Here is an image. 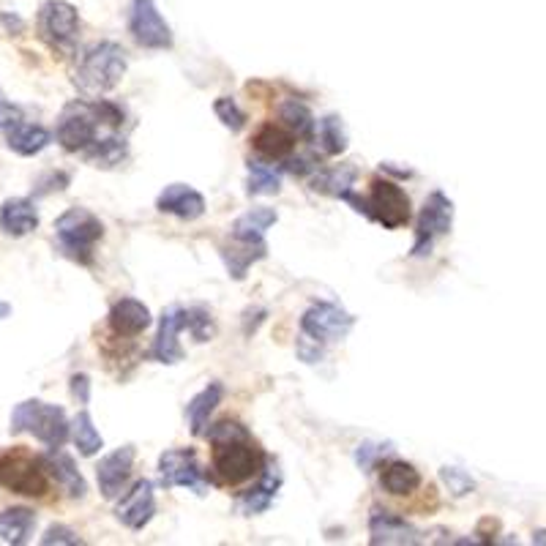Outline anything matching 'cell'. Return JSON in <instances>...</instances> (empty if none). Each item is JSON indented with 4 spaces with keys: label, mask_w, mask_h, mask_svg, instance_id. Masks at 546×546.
Instances as JSON below:
<instances>
[{
    "label": "cell",
    "mask_w": 546,
    "mask_h": 546,
    "mask_svg": "<svg viewBox=\"0 0 546 546\" xmlns=\"http://www.w3.org/2000/svg\"><path fill=\"white\" fill-rule=\"evenodd\" d=\"M151 309L137 298H121L110 309V328L118 336H140L151 328Z\"/></svg>",
    "instance_id": "19"
},
{
    "label": "cell",
    "mask_w": 546,
    "mask_h": 546,
    "mask_svg": "<svg viewBox=\"0 0 546 546\" xmlns=\"http://www.w3.org/2000/svg\"><path fill=\"white\" fill-rule=\"evenodd\" d=\"M355 328V317L331 301H317L301 317V334L312 336L320 344L342 342Z\"/></svg>",
    "instance_id": "10"
},
{
    "label": "cell",
    "mask_w": 546,
    "mask_h": 546,
    "mask_svg": "<svg viewBox=\"0 0 546 546\" xmlns=\"http://www.w3.org/2000/svg\"><path fill=\"white\" fill-rule=\"evenodd\" d=\"M71 437H74V445H77V451L82 456H96L104 448V440L99 435V429L93 426V418L88 410H82L74 418V424H71Z\"/></svg>",
    "instance_id": "34"
},
{
    "label": "cell",
    "mask_w": 546,
    "mask_h": 546,
    "mask_svg": "<svg viewBox=\"0 0 546 546\" xmlns=\"http://www.w3.org/2000/svg\"><path fill=\"white\" fill-rule=\"evenodd\" d=\"M39 227V208L33 200L14 197L0 205V230L11 238H25Z\"/></svg>",
    "instance_id": "20"
},
{
    "label": "cell",
    "mask_w": 546,
    "mask_h": 546,
    "mask_svg": "<svg viewBox=\"0 0 546 546\" xmlns=\"http://www.w3.org/2000/svg\"><path fill=\"white\" fill-rule=\"evenodd\" d=\"M380 167H383L385 172H391V175H396V178H410V175H413V170H399V167H394V164L391 162H385V164H380Z\"/></svg>",
    "instance_id": "45"
},
{
    "label": "cell",
    "mask_w": 546,
    "mask_h": 546,
    "mask_svg": "<svg viewBox=\"0 0 546 546\" xmlns=\"http://www.w3.org/2000/svg\"><path fill=\"white\" fill-rule=\"evenodd\" d=\"M52 142V134L39 126V123H25L17 121L6 134V145L11 151L20 153V156H36Z\"/></svg>",
    "instance_id": "28"
},
{
    "label": "cell",
    "mask_w": 546,
    "mask_h": 546,
    "mask_svg": "<svg viewBox=\"0 0 546 546\" xmlns=\"http://www.w3.org/2000/svg\"><path fill=\"white\" fill-rule=\"evenodd\" d=\"M284 170L293 172V175H314V172L320 170V162H317L314 153H301V156H290L287 164H284Z\"/></svg>",
    "instance_id": "41"
},
{
    "label": "cell",
    "mask_w": 546,
    "mask_h": 546,
    "mask_svg": "<svg viewBox=\"0 0 546 546\" xmlns=\"http://www.w3.org/2000/svg\"><path fill=\"white\" fill-rule=\"evenodd\" d=\"M533 541H538V544H546V533H544V530H541V533H536V538H533Z\"/></svg>",
    "instance_id": "47"
},
{
    "label": "cell",
    "mask_w": 546,
    "mask_h": 546,
    "mask_svg": "<svg viewBox=\"0 0 546 546\" xmlns=\"http://www.w3.org/2000/svg\"><path fill=\"white\" fill-rule=\"evenodd\" d=\"M380 486H383L388 495L407 497L413 495L415 489L421 486V473H418L410 462L391 459V462H385L383 470H380Z\"/></svg>",
    "instance_id": "27"
},
{
    "label": "cell",
    "mask_w": 546,
    "mask_h": 546,
    "mask_svg": "<svg viewBox=\"0 0 546 546\" xmlns=\"http://www.w3.org/2000/svg\"><path fill=\"white\" fill-rule=\"evenodd\" d=\"M71 394L80 399V405H88V402H91V377L88 375L71 377Z\"/></svg>",
    "instance_id": "42"
},
{
    "label": "cell",
    "mask_w": 546,
    "mask_h": 546,
    "mask_svg": "<svg viewBox=\"0 0 546 546\" xmlns=\"http://www.w3.org/2000/svg\"><path fill=\"white\" fill-rule=\"evenodd\" d=\"M129 33L145 50H170L172 28L162 17L156 0H132L129 9Z\"/></svg>",
    "instance_id": "11"
},
{
    "label": "cell",
    "mask_w": 546,
    "mask_h": 546,
    "mask_svg": "<svg viewBox=\"0 0 546 546\" xmlns=\"http://www.w3.org/2000/svg\"><path fill=\"white\" fill-rule=\"evenodd\" d=\"M279 118H282V126H287L290 132L295 134V140H314V134H317V121H314L312 110L306 107V104L295 102H284L279 107Z\"/></svg>",
    "instance_id": "31"
},
{
    "label": "cell",
    "mask_w": 546,
    "mask_h": 546,
    "mask_svg": "<svg viewBox=\"0 0 546 546\" xmlns=\"http://www.w3.org/2000/svg\"><path fill=\"white\" fill-rule=\"evenodd\" d=\"M159 478H162L164 489H189L194 495H208V478H205L203 467L197 462V454L192 448H170L159 456Z\"/></svg>",
    "instance_id": "9"
},
{
    "label": "cell",
    "mask_w": 546,
    "mask_h": 546,
    "mask_svg": "<svg viewBox=\"0 0 546 546\" xmlns=\"http://www.w3.org/2000/svg\"><path fill=\"white\" fill-rule=\"evenodd\" d=\"M156 208L162 213H170L175 219H183V222H194L205 213V197L189 183H170L156 197Z\"/></svg>",
    "instance_id": "18"
},
{
    "label": "cell",
    "mask_w": 546,
    "mask_h": 546,
    "mask_svg": "<svg viewBox=\"0 0 546 546\" xmlns=\"http://www.w3.org/2000/svg\"><path fill=\"white\" fill-rule=\"evenodd\" d=\"M104 123L99 118L96 102H71L63 107L58 126H55V140L61 142L63 151L85 153L93 142L99 140V129Z\"/></svg>",
    "instance_id": "5"
},
{
    "label": "cell",
    "mask_w": 546,
    "mask_h": 546,
    "mask_svg": "<svg viewBox=\"0 0 546 546\" xmlns=\"http://www.w3.org/2000/svg\"><path fill=\"white\" fill-rule=\"evenodd\" d=\"M36 28L52 50L74 52L80 41V14L66 0H47V3H41Z\"/></svg>",
    "instance_id": "7"
},
{
    "label": "cell",
    "mask_w": 546,
    "mask_h": 546,
    "mask_svg": "<svg viewBox=\"0 0 546 546\" xmlns=\"http://www.w3.org/2000/svg\"><path fill=\"white\" fill-rule=\"evenodd\" d=\"M372 222L383 224L385 230H399L410 222V197L391 178H375L369 192Z\"/></svg>",
    "instance_id": "12"
},
{
    "label": "cell",
    "mask_w": 546,
    "mask_h": 546,
    "mask_svg": "<svg viewBox=\"0 0 546 546\" xmlns=\"http://www.w3.org/2000/svg\"><path fill=\"white\" fill-rule=\"evenodd\" d=\"M451 227H454V203L443 192H432L426 197L421 216L415 222L413 257H426L432 252L437 238L451 233Z\"/></svg>",
    "instance_id": "8"
},
{
    "label": "cell",
    "mask_w": 546,
    "mask_h": 546,
    "mask_svg": "<svg viewBox=\"0 0 546 546\" xmlns=\"http://www.w3.org/2000/svg\"><path fill=\"white\" fill-rule=\"evenodd\" d=\"M0 484L25 497H44L50 492V473L41 459L25 454V451H11L0 456Z\"/></svg>",
    "instance_id": "6"
},
{
    "label": "cell",
    "mask_w": 546,
    "mask_h": 546,
    "mask_svg": "<svg viewBox=\"0 0 546 546\" xmlns=\"http://www.w3.org/2000/svg\"><path fill=\"white\" fill-rule=\"evenodd\" d=\"M36 525V516L31 508H9V511H0V541L6 544L20 546L28 541Z\"/></svg>",
    "instance_id": "30"
},
{
    "label": "cell",
    "mask_w": 546,
    "mask_h": 546,
    "mask_svg": "<svg viewBox=\"0 0 546 546\" xmlns=\"http://www.w3.org/2000/svg\"><path fill=\"white\" fill-rule=\"evenodd\" d=\"M11 314V304H6V301H0V320H6Z\"/></svg>",
    "instance_id": "46"
},
{
    "label": "cell",
    "mask_w": 546,
    "mask_h": 546,
    "mask_svg": "<svg viewBox=\"0 0 546 546\" xmlns=\"http://www.w3.org/2000/svg\"><path fill=\"white\" fill-rule=\"evenodd\" d=\"M295 353H298V358H301L304 364H320V358H323L325 353V344H320L317 339H312V336L301 334L298 336V344H295Z\"/></svg>",
    "instance_id": "39"
},
{
    "label": "cell",
    "mask_w": 546,
    "mask_h": 546,
    "mask_svg": "<svg viewBox=\"0 0 546 546\" xmlns=\"http://www.w3.org/2000/svg\"><path fill=\"white\" fill-rule=\"evenodd\" d=\"M126 69H129V58L121 44L99 41L80 55V63L74 71V85L82 96H104L121 85Z\"/></svg>",
    "instance_id": "2"
},
{
    "label": "cell",
    "mask_w": 546,
    "mask_h": 546,
    "mask_svg": "<svg viewBox=\"0 0 546 546\" xmlns=\"http://www.w3.org/2000/svg\"><path fill=\"white\" fill-rule=\"evenodd\" d=\"M134 445H123L118 451H112L99 462L96 467V478H99V492H102L107 500L112 497H118L123 492V486L132 476V467H134Z\"/></svg>",
    "instance_id": "17"
},
{
    "label": "cell",
    "mask_w": 546,
    "mask_h": 546,
    "mask_svg": "<svg viewBox=\"0 0 546 546\" xmlns=\"http://www.w3.org/2000/svg\"><path fill=\"white\" fill-rule=\"evenodd\" d=\"M213 112H216V118L222 121V126H227L230 132H243L246 129V112L238 107L233 96H222V99H216L213 104Z\"/></svg>",
    "instance_id": "36"
},
{
    "label": "cell",
    "mask_w": 546,
    "mask_h": 546,
    "mask_svg": "<svg viewBox=\"0 0 546 546\" xmlns=\"http://www.w3.org/2000/svg\"><path fill=\"white\" fill-rule=\"evenodd\" d=\"M440 478H443V484L448 486V492L454 497H467L476 492V481L467 476L465 470H459V467H443Z\"/></svg>",
    "instance_id": "38"
},
{
    "label": "cell",
    "mask_w": 546,
    "mask_h": 546,
    "mask_svg": "<svg viewBox=\"0 0 546 546\" xmlns=\"http://www.w3.org/2000/svg\"><path fill=\"white\" fill-rule=\"evenodd\" d=\"M219 254H222L227 271L233 276L235 282H241L246 271L252 268L254 263H260L268 257V243H249V241H235L230 246H219Z\"/></svg>",
    "instance_id": "24"
},
{
    "label": "cell",
    "mask_w": 546,
    "mask_h": 546,
    "mask_svg": "<svg viewBox=\"0 0 546 546\" xmlns=\"http://www.w3.org/2000/svg\"><path fill=\"white\" fill-rule=\"evenodd\" d=\"M41 462L47 467V473L55 478V484L63 486V492L74 500H82V497L88 495V484H85V478L74 465V459L69 454H63L61 448H50V454L41 456Z\"/></svg>",
    "instance_id": "21"
},
{
    "label": "cell",
    "mask_w": 546,
    "mask_h": 546,
    "mask_svg": "<svg viewBox=\"0 0 546 546\" xmlns=\"http://www.w3.org/2000/svg\"><path fill=\"white\" fill-rule=\"evenodd\" d=\"M317 142L325 156H339L347 151V129L339 115H325L317 121Z\"/></svg>",
    "instance_id": "33"
},
{
    "label": "cell",
    "mask_w": 546,
    "mask_h": 546,
    "mask_svg": "<svg viewBox=\"0 0 546 546\" xmlns=\"http://www.w3.org/2000/svg\"><path fill=\"white\" fill-rule=\"evenodd\" d=\"M17 121H22V112L14 104L0 102V132H9Z\"/></svg>",
    "instance_id": "43"
},
{
    "label": "cell",
    "mask_w": 546,
    "mask_h": 546,
    "mask_svg": "<svg viewBox=\"0 0 546 546\" xmlns=\"http://www.w3.org/2000/svg\"><path fill=\"white\" fill-rule=\"evenodd\" d=\"M126 140L118 137V134H107V137H99V140L93 142L91 148L85 151V159L96 167H115V164H121L126 159Z\"/></svg>",
    "instance_id": "32"
},
{
    "label": "cell",
    "mask_w": 546,
    "mask_h": 546,
    "mask_svg": "<svg viewBox=\"0 0 546 546\" xmlns=\"http://www.w3.org/2000/svg\"><path fill=\"white\" fill-rule=\"evenodd\" d=\"M203 437L211 440V465L224 484H243L263 473L268 459H265L263 448L254 443L252 432L243 424L224 418V421L208 424Z\"/></svg>",
    "instance_id": "1"
},
{
    "label": "cell",
    "mask_w": 546,
    "mask_h": 546,
    "mask_svg": "<svg viewBox=\"0 0 546 546\" xmlns=\"http://www.w3.org/2000/svg\"><path fill=\"white\" fill-rule=\"evenodd\" d=\"M369 544L372 546H415L421 544L418 527L410 525L405 516L391 511H375L369 519Z\"/></svg>",
    "instance_id": "15"
},
{
    "label": "cell",
    "mask_w": 546,
    "mask_h": 546,
    "mask_svg": "<svg viewBox=\"0 0 546 546\" xmlns=\"http://www.w3.org/2000/svg\"><path fill=\"white\" fill-rule=\"evenodd\" d=\"M186 331L197 339V342H211L213 334H216V323L208 309L203 306H192L186 309Z\"/></svg>",
    "instance_id": "35"
},
{
    "label": "cell",
    "mask_w": 546,
    "mask_h": 546,
    "mask_svg": "<svg viewBox=\"0 0 546 546\" xmlns=\"http://www.w3.org/2000/svg\"><path fill=\"white\" fill-rule=\"evenodd\" d=\"M224 399V385L222 383H208L200 391V394L194 396L189 407H186V418H189V426H192V435L194 437H203L205 429H208V421H211V415L216 407L222 405Z\"/></svg>",
    "instance_id": "25"
},
{
    "label": "cell",
    "mask_w": 546,
    "mask_h": 546,
    "mask_svg": "<svg viewBox=\"0 0 546 546\" xmlns=\"http://www.w3.org/2000/svg\"><path fill=\"white\" fill-rule=\"evenodd\" d=\"M55 238L61 252L77 265H93L96 246L104 238L102 219L88 208H69L55 222Z\"/></svg>",
    "instance_id": "3"
},
{
    "label": "cell",
    "mask_w": 546,
    "mask_h": 546,
    "mask_svg": "<svg viewBox=\"0 0 546 546\" xmlns=\"http://www.w3.org/2000/svg\"><path fill=\"white\" fill-rule=\"evenodd\" d=\"M52 544H69V546H77L82 544V538L71 530V527L66 525H50L47 527V533L41 536V546H52Z\"/></svg>",
    "instance_id": "40"
},
{
    "label": "cell",
    "mask_w": 546,
    "mask_h": 546,
    "mask_svg": "<svg viewBox=\"0 0 546 546\" xmlns=\"http://www.w3.org/2000/svg\"><path fill=\"white\" fill-rule=\"evenodd\" d=\"M282 470L276 462H265L263 473H260V481L252 486V489H246L241 497H238V514L243 516H254V514H265L268 508L273 506V500L279 495V489H282Z\"/></svg>",
    "instance_id": "16"
},
{
    "label": "cell",
    "mask_w": 546,
    "mask_h": 546,
    "mask_svg": "<svg viewBox=\"0 0 546 546\" xmlns=\"http://www.w3.org/2000/svg\"><path fill=\"white\" fill-rule=\"evenodd\" d=\"M282 192V170L268 162L252 159L249 162V178H246V194L249 197H273Z\"/></svg>",
    "instance_id": "29"
},
{
    "label": "cell",
    "mask_w": 546,
    "mask_h": 546,
    "mask_svg": "<svg viewBox=\"0 0 546 546\" xmlns=\"http://www.w3.org/2000/svg\"><path fill=\"white\" fill-rule=\"evenodd\" d=\"M181 331H186V309L181 306H172L162 314L159 320V334L153 339L151 347V358L159 361V364H181L183 361V347L178 342Z\"/></svg>",
    "instance_id": "14"
},
{
    "label": "cell",
    "mask_w": 546,
    "mask_h": 546,
    "mask_svg": "<svg viewBox=\"0 0 546 546\" xmlns=\"http://www.w3.org/2000/svg\"><path fill=\"white\" fill-rule=\"evenodd\" d=\"M153 516H156V492H153L151 481L142 478L115 506V519L129 530H142L151 525Z\"/></svg>",
    "instance_id": "13"
},
{
    "label": "cell",
    "mask_w": 546,
    "mask_h": 546,
    "mask_svg": "<svg viewBox=\"0 0 546 546\" xmlns=\"http://www.w3.org/2000/svg\"><path fill=\"white\" fill-rule=\"evenodd\" d=\"M355 181H358V167L355 164H336L328 170H317L312 175V192L325 194V197H336L344 200L347 194L353 192Z\"/></svg>",
    "instance_id": "22"
},
{
    "label": "cell",
    "mask_w": 546,
    "mask_h": 546,
    "mask_svg": "<svg viewBox=\"0 0 546 546\" xmlns=\"http://www.w3.org/2000/svg\"><path fill=\"white\" fill-rule=\"evenodd\" d=\"M279 222V213L273 208H252L243 216H238L230 227V235L235 241H249V243H265V233L271 230L273 224Z\"/></svg>",
    "instance_id": "26"
},
{
    "label": "cell",
    "mask_w": 546,
    "mask_h": 546,
    "mask_svg": "<svg viewBox=\"0 0 546 546\" xmlns=\"http://www.w3.org/2000/svg\"><path fill=\"white\" fill-rule=\"evenodd\" d=\"M254 148L268 162H282V159L293 156L295 134L287 126L265 123V126H260V132L254 134Z\"/></svg>",
    "instance_id": "23"
},
{
    "label": "cell",
    "mask_w": 546,
    "mask_h": 546,
    "mask_svg": "<svg viewBox=\"0 0 546 546\" xmlns=\"http://www.w3.org/2000/svg\"><path fill=\"white\" fill-rule=\"evenodd\" d=\"M9 429L11 435L28 432L47 448H61L69 437V421H66L63 407L47 405L41 399H28V402H20L14 407Z\"/></svg>",
    "instance_id": "4"
},
{
    "label": "cell",
    "mask_w": 546,
    "mask_h": 546,
    "mask_svg": "<svg viewBox=\"0 0 546 546\" xmlns=\"http://www.w3.org/2000/svg\"><path fill=\"white\" fill-rule=\"evenodd\" d=\"M394 454V445L391 443H361L355 448V465L361 467L364 473H372L377 462H383L385 456Z\"/></svg>",
    "instance_id": "37"
},
{
    "label": "cell",
    "mask_w": 546,
    "mask_h": 546,
    "mask_svg": "<svg viewBox=\"0 0 546 546\" xmlns=\"http://www.w3.org/2000/svg\"><path fill=\"white\" fill-rule=\"evenodd\" d=\"M265 317H268V312L265 309H246V314H243V334L252 336L257 328H260V323H265Z\"/></svg>",
    "instance_id": "44"
}]
</instances>
